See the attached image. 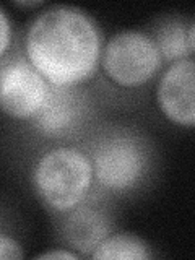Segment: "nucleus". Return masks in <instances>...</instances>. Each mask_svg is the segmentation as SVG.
<instances>
[{"mask_svg": "<svg viewBox=\"0 0 195 260\" xmlns=\"http://www.w3.org/2000/svg\"><path fill=\"white\" fill-rule=\"evenodd\" d=\"M26 59L54 86H78L101 62L96 23L75 7L57 5L38 15L24 39Z\"/></svg>", "mask_w": 195, "mask_h": 260, "instance_id": "nucleus-1", "label": "nucleus"}, {"mask_svg": "<svg viewBox=\"0 0 195 260\" xmlns=\"http://www.w3.org/2000/svg\"><path fill=\"white\" fill-rule=\"evenodd\" d=\"M31 181L38 197L59 213L83 203L96 182L89 154L72 146L46 151L32 168Z\"/></svg>", "mask_w": 195, "mask_h": 260, "instance_id": "nucleus-2", "label": "nucleus"}, {"mask_svg": "<svg viewBox=\"0 0 195 260\" xmlns=\"http://www.w3.org/2000/svg\"><path fill=\"white\" fill-rule=\"evenodd\" d=\"M89 158L94 181L108 192L134 190L146 177L151 166L150 146L142 135L127 128L104 132L93 142Z\"/></svg>", "mask_w": 195, "mask_h": 260, "instance_id": "nucleus-3", "label": "nucleus"}, {"mask_svg": "<svg viewBox=\"0 0 195 260\" xmlns=\"http://www.w3.org/2000/svg\"><path fill=\"white\" fill-rule=\"evenodd\" d=\"M162 57L151 36L140 31H122L104 46L101 65L114 83L124 88L142 86L156 75Z\"/></svg>", "mask_w": 195, "mask_h": 260, "instance_id": "nucleus-4", "label": "nucleus"}, {"mask_svg": "<svg viewBox=\"0 0 195 260\" xmlns=\"http://www.w3.org/2000/svg\"><path fill=\"white\" fill-rule=\"evenodd\" d=\"M51 83L26 59H2L0 65V106L7 116L35 119L43 108Z\"/></svg>", "mask_w": 195, "mask_h": 260, "instance_id": "nucleus-5", "label": "nucleus"}, {"mask_svg": "<svg viewBox=\"0 0 195 260\" xmlns=\"http://www.w3.org/2000/svg\"><path fill=\"white\" fill-rule=\"evenodd\" d=\"M88 114L89 100L78 86L51 85L46 103L32 119V125L47 138H63L80 130Z\"/></svg>", "mask_w": 195, "mask_h": 260, "instance_id": "nucleus-6", "label": "nucleus"}, {"mask_svg": "<svg viewBox=\"0 0 195 260\" xmlns=\"http://www.w3.org/2000/svg\"><path fill=\"white\" fill-rule=\"evenodd\" d=\"M156 100L166 119L182 127H195V60L169 65L158 83Z\"/></svg>", "mask_w": 195, "mask_h": 260, "instance_id": "nucleus-7", "label": "nucleus"}, {"mask_svg": "<svg viewBox=\"0 0 195 260\" xmlns=\"http://www.w3.org/2000/svg\"><path fill=\"white\" fill-rule=\"evenodd\" d=\"M60 223L62 239L72 249L85 255H91L96 247L111 234L108 213L93 203H80L78 207L63 213Z\"/></svg>", "mask_w": 195, "mask_h": 260, "instance_id": "nucleus-8", "label": "nucleus"}, {"mask_svg": "<svg viewBox=\"0 0 195 260\" xmlns=\"http://www.w3.org/2000/svg\"><path fill=\"white\" fill-rule=\"evenodd\" d=\"M154 44L162 57V60L179 62L189 59L190 46H189V28L179 18H166L158 23L154 29Z\"/></svg>", "mask_w": 195, "mask_h": 260, "instance_id": "nucleus-9", "label": "nucleus"}, {"mask_svg": "<svg viewBox=\"0 0 195 260\" xmlns=\"http://www.w3.org/2000/svg\"><path fill=\"white\" fill-rule=\"evenodd\" d=\"M93 258L101 260H148L153 257L151 250L143 239L135 234H109L96 250Z\"/></svg>", "mask_w": 195, "mask_h": 260, "instance_id": "nucleus-10", "label": "nucleus"}, {"mask_svg": "<svg viewBox=\"0 0 195 260\" xmlns=\"http://www.w3.org/2000/svg\"><path fill=\"white\" fill-rule=\"evenodd\" d=\"M0 258L2 260L23 258V250L20 247V244L5 234L0 238Z\"/></svg>", "mask_w": 195, "mask_h": 260, "instance_id": "nucleus-11", "label": "nucleus"}, {"mask_svg": "<svg viewBox=\"0 0 195 260\" xmlns=\"http://www.w3.org/2000/svg\"><path fill=\"white\" fill-rule=\"evenodd\" d=\"M0 28H2V38H0L2 47H0V54H2V59H4L7 54V49L10 46V41H12L10 21H8V16H7L5 10H0Z\"/></svg>", "mask_w": 195, "mask_h": 260, "instance_id": "nucleus-12", "label": "nucleus"}, {"mask_svg": "<svg viewBox=\"0 0 195 260\" xmlns=\"http://www.w3.org/2000/svg\"><path fill=\"white\" fill-rule=\"evenodd\" d=\"M36 258L46 260V258H77V254H72L69 250L63 249H57V250H51V252H44V254L38 255Z\"/></svg>", "mask_w": 195, "mask_h": 260, "instance_id": "nucleus-13", "label": "nucleus"}, {"mask_svg": "<svg viewBox=\"0 0 195 260\" xmlns=\"http://www.w3.org/2000/svg\"><path fill=\"white\" fill-rule=\"evenodd\" d=\"M189 46H190V52L195 54V21L189 26Z\"/></svg>", "mask_w": 195, "mask_h": 260, "instance_id": "nucleus-14", "label": "nucleus"}, {"mask_svg": "<svg viewBox=\"0 0 195 260\" xmlns=\"http://www.w3.org/2000/svg\"><path fill=\"white\" fill-rule=\"evenodd\" d=\"M16 5L18 7H38V5H41V2H16Z\"/></svg>", "mask_w": 195, "mask_h": 260, "instance_id": "nucleus-15", "label": "nucleus"}]
</instances>
